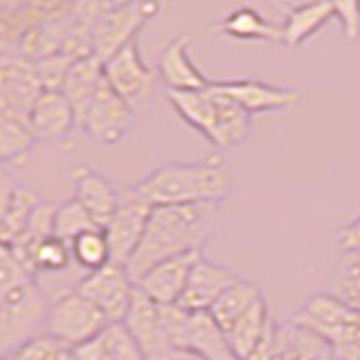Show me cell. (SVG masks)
I'll return each mask as SVG.
<instances>
[{"mask_svg": "<svg viewBox=\"0 0 360 360\" xmlns=\"http://www.w3.org/2000/svg\"><path fill=\"white\" fill-rule=\"evenodd\" d=\"M162 11L158 3H106L93 27L95 56L106 63L129 43L138 41L142 27Z\"/></svg>", "mask_w": 360, "mask_h": 360, "instance_id": "6", "label": "cell"}, {"mask_svg": "<svg viewBox=\"0 0 360 360\" xmlns=\"http://www.w3.org/2000/svg\"><path fill=\"white\" fill-rule=\"evenodd\" d=\"M50 304L45 302L37 279L0 290V356H9L20 347L45 335Z\"/></svg>", "mask_w": 360, "mask_h": 360, "instance_id": "4", "label": "cell"}, {"mask_svg": "<svg viewBox=\"0 0 360 360\" xmlns=\"http://www.w3.org/2000/svg\"><path fill=\"white\" fill-rule=\"evenodd\" d=\"M270 311L266 297L259 300L243 318L228 331V340L234 356L239 360H250L270 331Z\"/></svg>", "mask_w": 360, "mask_h": 360, "instance_id": "24", "label": "cell"}, {"mask_svg": "<svg viewBox=\"0 0 360 360\" xmlns=\"http://www.w3.org/2000/svg\"><path fill=\"white\" fill-rule=\"evenodd\" d=\"M70 252H72L75 264L79 268L88 270V273H95V270H101L112 264L108 236L101 228L77 236V239L70 243Z\"/></svg>", "mask_w": 360, "mask_h": 360, "instance_id": "30", "label": "cell"}, {"mask_svg": "<svg viewBox=\"0 0 360 360\" xmlns=\"http://www.w3.org/2000/svg\"><path fill=\"white\" fill-rule=\"evenodd\" d=\"M217 30L223 37L234 41H252V43H273L284 45V30L281 22L266 18L262 11L255 7H236L228 11Z\"/></svg>", "mask_w": 360, "mask_h": 360, "instance_id": "21", "label": "cell"}, {"mask_svg": "<svg viewBox=\"0 0 360 360\" xmlns=\"http://www.w3.org/2000/svg\"><path fill=\"white\" fill-rule=\"evenodd\" d=\"M221 93L232 97L248 115H262V112H281L295 108L302 101L297 88L273 86L257 79H230V82H214Z\"/></svg>", "mask_w": 360, "mask_h": 360, "instance_id": "12", "label": "cell"}, {"mask_svg": "<svg viewBox=\"0 0 360 360\" xmlns=\"http://www.w3.org/2000/svg\"><path fill=\"white\" fill-rule=\"evenodd\" d=\"M239 279L241 277L232 268L214 264L202 257L191 270L187 288L178 304L189 313H210V309L219 302L223 292L234 286Z\"/></svg>", "mask_w": 360, "mask_h": 360, "instance_id": "17", "label": "cell"}, {"mask_svg": "<svg viewBox=\"0 0 360 360\" xmlns=\"http://www.w3.org/2000/svg\"><path fill=\"white\" fill-rule=\"evenodd\" d=\"M110 326L101 309H97L93 302L79 295L77 290H70L56 300L45 322V335L54 338L68 349H79L88 342H93Z\"/></svg>", "mask_w": 360, "mask_h": 360, "instance_id": "5", "label": "cell"}, {"mask_svg": "<svg viewBox=\"0 0 360 360\" xmlns=\"http://www.w3.org/2000/svg\"><path fill=\"white\" fill-rule=\"evenodd\" d=\"M122 324L127 326V331L133 335V340L138 342V347L142 349L146 360L160 356L162 352H167L169 347H174L172 342H169V338L162 329L160 307H158L155 302H151L140 290H135L129 315Z\"/></svg>", "mask_w": 360, "mask_h": 360, "instance_id": "20", "label": "cell"}, {"mask_svg": "<svg viewBox=\"0 0 360 360\" xmlns=\"http://www.w3.org/2000/svg\"><path fill=\"white\" fill-rule=\"evenodd\" d=\"M335 241H338V248L342 250V255L360 252V217L338 230Z\"/></svg>", "mask_w": 360, "mask_h": 360, "instance_id": "38", "label": "cell"}, {"mask_svg": "<svg viewBox=\"0 0 360 360\" xmlns=\"http://www.w3.org/2000/svg\"><path fill=\"white\" fill-rule=\"evenodd\" d=\"M90 230H97V223L93 221V217H90L86 207L75 196L63 200L61 205H56V214H54V236L56 239H61L70 245L77 236H82L84 232H90Z\"/></svg>", "mask_w": 360, "mask_h": 360, "instance_id": "32", "label": "cell"}, {"mask_svg": "<svg viewBox=\"0 0 360 360\" xmlns=\"http://www.w3.org/2000/svg\"><path fill=\"white\" fill-rule=\"evenodd\" d=\"M335 5V20L340 22L342 37L349 43L360 39V3H333Z\"/></svg>", "mask_w": 360, "mask_h": 360, "instance_id": "37", "label": "cell"}, {"mask_svg": "<svg viewBox=\"0 0 360 360\" xmlns=\"http://www.w3.org/2000/svg\"><path fill=\"white\" fill-rule=\"evenodd\" d=\"M329 292L360 313V252H347L340 257L333 268Z\"/></svg>", "mask_w": 360, "mask_h": 360, "instance_id": "31", "label": "cell"}, {"mask_svg": "<svg viewBox=\"0 0 360 360\" xmlns=\"http://www.w3.org/2000/svg\"><path fill=\"white\" fill-rule=\"evenodd\" d=\"M75 290L93 302L97 309H101L110 324H122L127 320L138 288H135V281L129 277L127 268L110 264L79 279Z\"/></svg>", "mask_w": 360, "mask_h": 360, "instance_id": "9", "label": "cell"}, {"mask_svg": "<svg viewBox=\"0 0 360 360\" xmlns=\"http://www.w3.org/2000/svg\"><path fill=\"white\" fill-rule=\"evenodd\" d=\"M54 214H56V205H52L48 200H41V205L32 212L25 230H22V234L16 239V243L9 245V248H14L27 264L34 250H37L43 241H48L50 236H54Z\"/></svg>", "mask_w": 360, "mask_h": 360, "instance_id": "29", "label": "cell"}, {"mask_svg": "<svg viewBox=\"0 0 360 360\" xmlns=\"http://www.w3.org/2000/svg\"><path fill=\"white\" fill-rule=\"evenodd\" d=\"M101 82H104V63L97 56H86V59L75 61L70 77L65 82L63 95L77 112V124L86 112L88 104L93 101V97L97 95Z\"/></svg>", "mask_w": 360, "mask_h": 360, "instance_id": "26", "label": "cell"}, {"mask_svg": "<svg viewBox=\"0 0 360 360\" xmlns=\"http://www.w3.org/2000/svg\"><path fill=\"white\" fill-rule=\"evenodd\" d=\"M217 217L219 202L153 207L144 239L127 266L129 277L138 281L165 259L202 252L217 230Z\"/></svg>", "mask_w": 360, "mask_h": 360, "instance_id": "1", "label": "cell"}, {"mask_svg": "<svg viewBox=\"0 0 360 360\" xmlns=\"http://www.w3.org/2000/svg\"><path fill=\"white\" fill-rule=\"evenodd\" d=\"M0 239L3 245H14L16 239L25 230L32 212L41 205V194L32 187L18 185L7 169L0 174Z\"/></svg>", "mask_w": 360, "mask_h": 360, "instance_id": "18", "label": "cell"}, {"mask_svg": "<svg viewBox=\"0 0 360 360\" xmlns=\"http://www.w3.org/2000/svg\"><path fill=\"white\" fill-rule=\"evenodd\" d=\"M72 262V252H70V245L65 241L56 239V236H50L48 241H43L37 250H34L30 264L34 268V273L41 275V273H61Z\"/></svg>", "mask_w": 360, "mask_h": 360, "instance_id": "33", "label": "cell"}, {"mask_svg": "<svg viewBox=\"0 0 360 360\" xmlns=\"http://www.w3.org/2000/svg\"><path fill=\"white\" fill-rule=\"evenodd\" d=\"M331 20H335L333 3H307L288 7L284 20H281L284 45L288 50H297L313 34H318L324 25H329Z\"/></svg>", "mask_w": 360, "mask_h": 360, "instance_id": "23", "label": "cell"}, {"mask_svg": "<svg viewBox=\"0 0 360 360\" xmlns=\"http://www.w3.org/2000/svg\"><path fill=\"white\" fill-rule=\"evenodd\" d=\"M104 79L115 93L127 101L138 112L149 104L153 95V84H155V72L144 63L138 41L129 43L127 48L120 50L115 56L104 63Z\"/></svg>", "mask_w": 360, "mask_h": 360, "instance_id": "10", "label": "cell"}, {"mask_svg": "<svg viewBox=\"0 0 360 360\" xmlns=\"http://www.w3.org/2000/svg\"><path fill=\"white\" fill-rule=\"evenodd\" d=\"M135 112L104 79L79 120V129L97 146H115L129 135Z\"/></svg>", "mask_w": 360, "mask_h": 360, "instance_id": "7", "label": "cell"}, {"mask_svg": "<svg viewBox=\"0 0 360 360\" xmlns=\"http://www.w3.org/2000/svg\"><path fill=\"white\" fill-rule=\"evenodd\" d=\"M45 93L37 65L20 56H3L0 61V115L30 120L32 108Z\"/></svg>", "mask_w": 360, "mask_h": 360, "instance_id": "11", "label": "cell"}, {"mask_svg": "<svg viewBox=\"0 0 360 360\" xmlns=\"http://www.w3.org/2000/svg\"><path fill=\"white\" fill-rule=\"evenodd\" d=\"M259 300H264L262 288H259L255 281L241 277L234 286H230L219 297V302L210 309V315L217 320V324L225 331V335H228L232 326L239 322Z\"/></svg>", "mask_w": 360, "mask_h": 360, "instance_id": "27", "label": "cell"}, {"mask_svg": "<svg viewBox=\"0 0 360 360\" xmlns=\"http://www.w3.org/2000/svg\"><path fill=\"white\" fill-rule=\"evenodd\" d=\"M63 349L65 347L61 342H56L54 338L41 335V338H37V340H32L30 345L20 347L18 352L3 356L0 360H59Z\"/></svg>", "mask_w": 360, "mask_h": 360, "instance_id": "35", "label": "cell"}, {"mask_svg": "<svg viewBox=\"0 0 360 360\" xmlns=\"http://www.w3.org/2000/svg\"><path fill=\"white\" fill-rule=\"evenodd\" d=\"M37 138L25 120L0 115V160L7 169L9 165H25L27 155L37 146Z\"/></svg>", "mask_w": 360, "mask_h": 360, "instance_id": "28", "label": "cell"}, {"mask_svg": "<svg viewBox=\"0 0 360 360\" xmlns=\"http://www.w3.org/2000/svg\"><path fill=\"white\" fill-rule=\"evenodd\" d=\"M200 259V252H187L180 257L165 259V262L153 266L149 273H144L135 281V286L151 302H155L158 307H172V304H178L180 297H183L191 270H194Z\"/></svg>", "mask_w": 360, "mask_h": 360, "instance_id": "13", "label": "cell"}, {"mask_svg": "<svg viewBox=\"0 0 360 360\" xmlns=\"http://www.w3.org/2000/svg\"><path fill=\"white\" fill-rule=\"evenodd\" d=\"M77 360H146L124 324H110L93 342L75 349Z\"/></svg>", "mask_w": 360, "mask_h": 360, "instance_id": "25", "label": "cell"}, {"mask_svg": "<svg viewBox=\"0 0 360 360\" xmlns=\"http://www.w3.org/2000/svg\"><path fill=\"white\" fill-rule=\"evenodd\" d=\"M70 178L75 185V198L93 217L97 228L104 230L120 207L122 189H117L104 174L95 172L88 165H75L70 169Z\"/></svg>", "mask_w": 360, "mask_h": 360, "instance_id": "16", "label": "cell"}, {"mask_svg": "<svg viewBox=\"0 0 360 360\" xmlns=\"http://www.w3.org/2000/svg\"><path fill=\"white\" fill-rule=\"evenodd\" d=\"M183 349H189L202 360H239L232 352L228 335L210 313H189Z\"/></svg>", "mask_w": 360, "mask_h": 360, "instance_id": "22", "label": "cell"}, {"mask_svg": "<svg viewBox=\"0 0 360 360\" xmlns=\"http://www.w3.org/2000/svg\"><path fill=\"white\" fill-rule=\"evenodd\" d=\"M34 65H37V75L41 79V86L45 93H63L65 82L75 65V59L68 56L65 52H56L52 56L34 61Z\"/></svg>", "mask_w": 360, "mask_h": 360, "instance_id": "34", "label": "cell"}, {"mask_svg": "<svg viewBox=\"0 0 360 360\" xmlns=\"http://www.w3.org/2000/svg\"><path fill=\"white\" fill-rule=\"evenodd\" d=\"M230 172L219 155L196 162H167L135 183V191L153 207L221 202L230 194Z\"/></svg>", "mask_w": 360, "mask_h": 360, "instance_id": "2", "label": "cell"}, {"mask_svg": "<svg viewBox=\"0 0 360 360\" xmlns=\"http://www.w3.org/2000/svg\"><path fill=\"white\" fill-rule=\"evenodd\" d=\"M326 342L331 345V356L335 360H360V326H345Z\"/></svg>", "mask_w": 360, "mask_h": 360, "instance_id": "36", "label": "cell"}, {"mask_svg": "<svg viewBox=\"0 0 360 360\" xmlns=\"http://www.w3.org/2000/svg\"><path fill=\"white\" fill-rule=\"evenodd\" d=\"M151 212H153V205L149 200H144L138 191H135L133 185L122 189L120 207L104 228L108 243H110L112 264L124 266V268L129 266L135 250H138L144 239Z\"/></svg>", "mask_w": 360, "mask_h": 360, "instance_id": "8", "label": "cell"}, {"mask_svg": "<svg viewBox=\"0 0 360 360\" xmlns=\"http://www.w3.org/2000/svg\"><path fill=\"white\" fill-rule=\"evenodd\" d=\"M167 99L189 129L219 149H232L250 140L252 117L232 97L217 90L214 82L198 93H167Z\"/></svg>", "mask_w": 360, "mask_h": 360, "instance_id": "3", "label": "cell"}, {"mask_svg": "<svg viewBox=\"0 0 360 360\" xmlns=\"http://www.w3.org/2000/svg\"><path fill=\"white\" fill-rule=\"evenodd\" d=\"M290 322L329 340L335 331L345 329V326H360V313L347 307L333 292H318L302 304Z\"/></svg>", "mask_w": 360, "mask_h": 360, "instance_id": "15", "label": "cell"}, {"mask_svg": "<svg viewBox=\"0 0 360 360\" xmlns=\"http://www.w3.org/2000/svg\"><path fill=\"white\" fill-rule=\"evenodd\" d=\"M333 360H335V358H333Z\"/></svg>", "mask_w": 360, "mask_h": 360, "instance_id": "39", "label": "cell"}, {"mask_svg": "<svg viewBox=\"0 0 360 360\" xmlns=\"http://www.w3.org/2000/svg\"><path fill=\"white\" fill-rule=\"evenodd\" d=\"M189 43L187 34H178L158 56V77L167 86V93H198V90H207L212 84V79L202 75L191 59Z\"/></svg>", "mask_w": 360, "mask_h": 360, "instance_id": "14", "label": "cell"}, {"mask_svg": "<svg viewBox=\"0 0 360 360\" xmlns=\"http://www.w3.org/2000/svg\"><path fill=\"white\" fill-rule=\"evenodd\" d=\"M27 124L39 142H65L79 129L77 112L63 93H43Z\"/></svg>", "mask_w": 360, "mask_h": 360, "instance_id": "19", "label": "cell"}]
</instances>
